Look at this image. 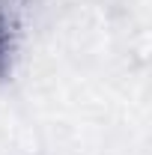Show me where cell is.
Returning a JSON list of instances; mask_svg holds the SVG:
<instances>
[{
  "label": "cell",
  "mask_w": 152,
  "mask_h": 155,
  "mask_svg": "<svg viewBox=\"0 0 152 155\" xmlns=\"http://www.w3.org/2000/svg\"><path fill=\"white\" fill-rule=\"evenodd\" d=\"M9 57H12V27L0 6V78L9 72Z\"/></svg>",
  "instance_id": "6da1fadb"
}]
</instances>
